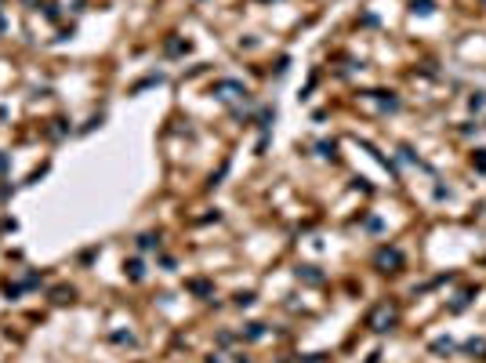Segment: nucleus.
<instances>
[{
	"instance_id": "nucleus-1",
	"label": "nucleus",
	"mask_w": 486,
	"mask_h": 363,
	"mask_svg": "<svg viewBox=\"0 0 486 363\" xmlns=\"http://www.w3.org/2000/svg\"><path fill=\"white\" fill-rule=\"evenodd\" d=\"M403 258H399V251H381L377 254V265H399Z\"/></svg>"
},
{
	"instance_id": "nucleus-2",
	"label": "nucleus",
	"mask_w": 486,
	"mask_h": 363,
	"mask_svg": "<svg viewBox=\"0 0 486 363\" xmlns=\"http://www.w3.org/2000/svg\"><path fill=\"white\" fill-rule=\"evenodd\" d=\"M392 320H396V316H392V312H385V309H381V312H377V316H374V323H377V330H388V327H392Z\"/></svg>"
},
{
	"instance_id": "nucleus-3",
	"label": "nucleus",
	"mask_w": 486,
	"mask_h": 363,
	"mask_svg": "<svg viewBox=\"0 0 486 363\" xmlns=\"http://www.w3.org/2000/svg\"><path fill=\"white\" fill-rule=\"evenodd\" d=\"M414 11H421V15H428V11H432V0H414Z\"/></svg>"
}]
</instances>
